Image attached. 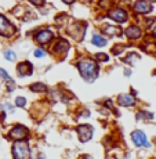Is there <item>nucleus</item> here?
<instances>
[{
	"mask_svg": "<svg viewBox=\"0 0 156 159\" xmlns=\"http://www.w3.org/2000/svg\"><path fill=\"white\" fill-rule=\"evenodd\" d=\"M79 71L86 80H93L97 76V64L91 60H84L79 62Z\"/></svg>",
	"mask_w": 156,
	"mask_h": 159,
	"instance_id": "1",
	"label": "nucleus"
},
{
	"mask_svg": "<svg viewBox=\"0 0 156 159\" xmlns=\"http://www.w3.org/2000/svg\"><path fill=\"white\" fill-rule=\"evenodd\" d=\"M14 159H30L29 147L25 141H15L13 145Z\"/></svg>",
	"mask_w": 156,
	"mask_h": 159,
	"instance_id": "2",
	"label": "nucleus"
},
{
	"mask_svg": "<svg viewBox=\"0 0 156 159\" xmlns=\"http://www.w3.org/2000/svg\"><path fill=\"white\" fill-rule=\"evenodd\" d=\"M78 134L82 143L88 141L91 139V136H93V127L88 126V125H82V126L78 127Z\"/></svg>",
	"mask_w": 156,
	"mask_h": 159,
	"instance_id": "3",
	"label": "nucleus"
},
{
	"mask_svg": "<svg viewBox=\"0 0 156 159\" xmlns=\"http://www.w3.org/2000/svg\"><path fill=\"white\" fill-rule=\"evenodd\" d=\"M131 139H133V143L137 147H149L148 139H146V136L142 133V131H140V130L133 131V134H131Z\"/></svg>",
	"mask_w": 156,
	"mask_h": 159,
	"instance_id": "4",
	"label": "nucleus"
},
{
	"mask_svg": "<svg viewBox=\"0 0 156 159\" xmlns=\"http://www.w3.org/2000/svg\"><path fill=\"white\" fill-rule=\"evenodd\" d=\"M26 134H28V130H26L24 126H15L14 129L10 131V137L13 140H17V141L24 140V137H25Z\"/></svg>",
	"mask_w": 156,
	"mask_h": 159,
	"instance_id": "5",
	"label": "nucleus"
},
{
	"mask_svg": "<svg viewBox=\"0 0 156 159\" xmlns=\"http://www.w3.org/2000/svg\"><path fill=\"white\" fill-rule=\"evenodd\" d=\"M14 28L10 25L7 20H6L3 15H0V35H4V36H10L13 33Z\"/></svg>",
	"mask_w": 156,
	"mask_h": 159,
	"instance_id": "6",
	"label": "nucleus"
},
{
	"mask_svg": "<svg viewBox=\"0 0 156 159\" xmlns=\"http://www.w3.org/2000/svg\"><path fill=\"white\" fill-rule=\"evenodd\" d=\"M111 18L112 20H115L116 22H124V21L127 20V13L124 10H122V8H115V10L111 11Z\"/></svg>",
	"mask_w": 156,
	"mask_h": 159,
	"instance_id": "7",
	"label": "nucleus"
},
{
	"mask_svg": "<svg viewBox=\"0 0 156 159\" xmlns=\"http://www.w3.org/2000/svg\"><path fill=\"white\" fill-rule=\"evenodd\" d=\"M134 10L138 11V13H149L152 10V6L148 2H145V0H138L134 4Z\"/></svg>",
	"mask_w": 156,
	"mask_h": 159,
	"instance_id": "8",
	"label": "nucleus"
},
{
	"mask_svg": "<svg viewBox=\"0 0 156 159\" xmlns=\"http://www.w3.org/2000/svg\"><path fill=\"white\" fill-rule=\"evenodd\" d=\"M51 39H53V33L50 30H42V32H39L36 35V40L39 43H48Z\"/></svg>",
	"mask_w": 156,
	"mask_h": 159,
	"instance_id": "9",
	"label": "nucleus"
},
{
	"mask_svg": "<svg viewBox=\"0 0 156 159\" xmlns=\"http://www.w3.org/2000/svg\"><path fill=\"white\" fill-rule=\"evenodd\" d=\"M134 98L130 96V94H122L120 97H119V104L123 107H131L134 105Z\"/></svg>",
	"mask_w": 156,
	"mask_h": 159,
	"instance_id": "10",
	"label": "nucleus"
},
{
	"mask_svg": "<svg viewBox=\"0 0 156 159\" xmlns=\"http://www.w3.org/2000/svg\"><path fill=\"white\" fill-rule=\"evenodd\" d=\"M126 35L130 39H137L141 36V30L137 28V26H130L128 29H126Z\"/></svg>",
	"mask_w": 156,
	"mask_h": 159,
	"instance_id": "11",
	"label": "nucleus"
},
{
	"mask_svg": "<svg viewBox=\"0 0 156 159\" xmlns=\"http://www.w3.org/2000/svg\"><path fill=\"white\" fill-rule=\"evenodd\" d=\"M18 72L20 75H30L32 73V65L29 62H24L18 66Z\"/></svg>",
	"mask_w": 156,
	"mask_h": 159,
	"instance_id": "12",
	"label": "nucleus"
},
{
	"mask_svg": "<svg viewBox=\"0 0 156 159\" xmlns=\"http://www.w3.org/2000/svg\"><path fill=\"white\" fill-rule=\"evenodd\" d=\"M93 44H96V46H105L106 44V40L104 38H101V36H98V35H94Z\"/></svg>",
	"mask_w": 156,
	"mask_h": 159,
	"instance_id": "13",
	"label": "nucleus"
},
{
	"mask_svg": "<svg viewBox=\"0 0 156 159\" xmlns=\"http://www.w3.org/2000/svg\"><path fill=\"white\" fill-rule=\"evenodd\" d=\"M68 47H69V44L66 43V42L61 40L54 48H56V51H66V50H68Z\"/></svg>",
	"mask_w": 156,
	"mask_h": 159,
	"instance_id": "14",
	"label": "nucleus"
},
{
	"mask_svg": "<svg viewBox=\"0 0 156 159\" xmlns=\"http://www.w3.org/2000/svg\"><path fill=\"white\" fill-rule=\"evenodd\" d=\"M30 90H33V91H46L47 89H46V84L36 83V84H33V86H30Z\"/></svg>",
	"mask_w": 156,
	"mask_h": 159,
	"instance_id": "15",
	"label": "nucleus"
},
{
	"mask_svg": "<svg viewBox=\"0 0 156 159\" xmlns=\"http://www.w3.org/2000/svg\"><path fill=\"white\" fill-rule=\"evenodd\" d=\"M25 98H22V97H17V98H15V105L17 107H24L25 105Z\"/></svg>",
	"mask_w": 156,
	"mask_h": 159,
	"instance_id": "16",
	"label": "nucleus"
},
{
	"mask_svg": "<svg viewBox=\"0 0 156 159\" xmlns=\"http://www.w3.org/2000/svg\"><path fill=\"white\" fill-rule=\"evenodd\" d=\"M4 56H6V58H7V60H10V61L15 60V54L13 53V51H6Z\"/></svg>",
	"mask_w": 156,
	"mask_h": 159,
	"instance_id": "17",
	"label": "nucleus"
},
{
	"mask_svg": "<svg viewBox=\"0 0 156 159\" xmlns=\"http://www.w3.org/2000/svg\"><path fill=\"white\" fill-rule=\"evenodd\" d=\"M0 76H3V78H4L7 82H11V80H10V76L7 75V72H6L4 69H2V68H0Z\"/></svg>",
	"mask_w": 156,
	"mask_h": 159,
	"instance_id": "18",
	"label": "nucleus"
},
{
	"mask_svg": "<svg viewBox=\"0 0 156 159\" xmlns=\"http://www.w3.org/2000/svg\"><path fill=\"white\" fill-rule=\"evenodd\" d=\"M35 56L40 58V57H44V56H46V53H44L43 50H40V48H39V50H35Z\"/></svg>",
	"mask_w": 156,
	"mask_h": 159,
	"instance_id": "19",
	"label": "nucleus"
},
{
	"mask_svg": "<svg viewBox=\"0 0 156 159\" xmlns=\"http://www.w3.org/2000/svg\"><path fill=\"white\" fill-rule=\"evenodd\" d=\"M97 58H98V60H102V61H106V60H108V57H106L105 54H98V56H97Z\"/></svg>",
	"mask_w": 156,
	"mask_h": 159,
	"instance_id": "20",
	"label": "nucleus"
},
{
	"mask_svg": "<svg viewBox=\"0 0 156 159\" xmlns=\"http://www.w3.org/2000/svg\"><path fill=\"white\" fill-rule=\"evenodd\" d=\"M4 109H6V111H8V112H13L14 111V109L11 108V105H8V104H6V105H4Z\"/></svg>",
	"mask_w": 156,
	"mask_h": 159,
	"instance_id": "21",
	"label": "nucleus"
},
{
	"mask_svg": "<svg viewBox=\"0 0 156 159\" xmlns=\"http://www.w3.org/2000/svg\"><path fill=\"white\" fill-rule=\"evenodd\" d=\"M32 3H35V4H42L43 3V0H30Z\"/></svg>",
	"mask_w": 156,
	"mask_h": 159,
	"instance_id": "22",
	"label": "nucleus"
},
{
	"mask_svg": "<svg viewBox=\"0 0 156 159\" xmlns=\"http://www.w3.org/2000/svg\"><path fill=\"white\" fill-rule=\"evenodd\" d=\"M83 159H93V158H91V157H88V155H84Z\"/></svg>",
	"mask_w": 156,
	"mask_h": 159,
	"instance_id": "23",
	"label": "nucleus"
},
{
	"mask_svg": "<svg viewBox=\"0 0 156 159\" xmlns=\"http://www.w3.org/2000/svg\"><path fill=\"white\" fill-rule=\"evenodd\" d=\"M64 2H65V3H72L73 0H64Z\"/></svg>",
	"mask_w": 156,
	"mask_h": 159,
	"instance_id": "24",
	"label": "nucleus"
},
{
	"mask_svg": "<svg viewBox=\"0 0 156 159\" xmlns=\"http://www.w3.org/2000/svg\"><path fill=\"white\" fill-rule=\"evenodd\" d=\"M154 33H155V35H156V28H155V30H154Z\"/></svg>",
	"mask_w": 156,
	"mask_h": 159,
	"instance_id": "25",
	"label": "nucleus"
}]
</instances>
